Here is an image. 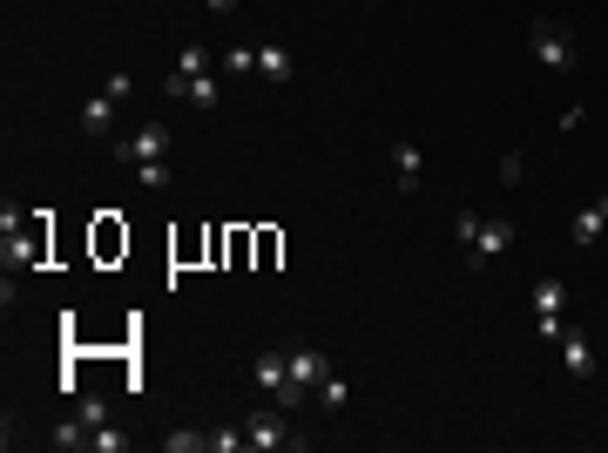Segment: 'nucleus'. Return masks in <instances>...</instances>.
<instances>
[{"mask_svg":"<svg viewBox=\"0 0 608 453\" xmlns=\"http://www.w3.org/2000/svg\"><path fill=\"white\" fill-rule=\"evenodd\" d=\"M115 163H136V176L149 190L169 183V122H142L129 136H115Z\"/></svg>","mask_w":608,"mask_h":453,"instance_id":"1","label":"nucleus"},{"mask_svg":"<svg viewBox=\"0 0 608 453\" xmlns=\"http://www.w3.org/2000/svg\"><path fill=\"white\" fill-rule=\"evenodd\" d=\"M453 230H460V244H467L473 264H487V257H500L514 244V224H507V217H480V210H460Z\"/></svg>","mask_w":608,"mask_h":453,"instance_id":"2","label":"nucleus"},{"mask_svg":"<svg viewBox=\"0 0 608 453\" xmlns=\"http://www.w3.org/2000/svg\"><path fill=\"white\" fill-rule=\"evenodd\" d=\"M250 379H257V393L271 399V406H284V413L304 399L298 386H291V352H257V359H250Z\"/></svg>","mask_w":608,"mask_h":453,"instance_id":"3","label":"nucleus"},{"mask_svg":"<svg viewBox=\"0 0 608 453\" xmlns=\"http://www.w3.org/2000/svg\"><path fill=\"white\" fill-rule=\"evenodd\" d=\"M244 440H250L257 453L304 447V433H291V426H284V406H264V413H250V420H244Z\"/></svg>","mask_w":608,"mask_h":453,"instance_id":"4","label":"nucleus"},{"mask_svg":"<svg viewBox=\"0 0 608 453\" xmlns=\"http://www.w3.org/2000/svg\"><path fill=\"white\" fill-rule=\"evenodd\" d=\"M534 61H541V68H554V75H568V68H575V34L568 28H554V21H534Z\"/></svg>","mask_w":608,"mask_h":453,"instance_id":"5","label":"nucleus"},{"mask_svg":"<svg viewBox=\"0 0 608 453\" xmlns=\"http://www.w3.org/2000/svg\"><path fill=\"white\" fill-rule=\"evenodd\" d=\"M163 95H169V102H190V109H217V102H223V82H217V75H176V68H169Z\"/></svg>","mask_w":608,"mask_h":453,"instance_id":"6","label":"nucleus"},{"mask_svg":"<svg viewBox=\"0 0 608 453\" xmlns=\"http://www.w3.org/2000/svg\"><path fill=\"white\" fill-rule=\"evenodd\" d=\"M554 352H561V366H568V379H595V345H588V332H575V325H561V339H554Z\"/></svg>","mask_w":608,"mask_h":453,"instance_id":"7","label":"nucleus"},{"mask_svg":"<svg viewBox=\"0 0 608 453\" xmlns=\"http://www.w3.org/2000/svg\"><path fill=\"white\" fill-rule=\"evenodd\" d=\"M332 359H325V352H318V345H304V352H291V386H298V393H318V386H325V379H332Z\"/></svg>","mask_w":608,"mask_h":453,"instance_id":"8","label":"nucleus"},{"mask_svg":"<svg viewBox=\"0 0 608 453\" xmlns=\"http://www.w3.org/2000/svg\"><path fill=\"white\" fill-rule=\"evenodd\" d=\"M602 230H608V197H595V203H581L575 217H568V237H575L581 251H595V244H602Z\"/></svg>","mask_w":608,"mask_h":453,"instance_id":"9","label":"nucleus"},{"mask_svg":"<svg viewBox=\"0 0 608 453\" xmlns=\"http://www.w3.org/2000/svg\"><path fill=\"white\" fill-rule=\"evenodd\" d=\"M392 170H399V190L413 197V190H419V170H426V156H419V142H392Z\"/></svg>","mask_w":608,"mask_h":453,"instance_id":"10","label":"nucleus"},{"mask_svg":"<svg viewBox=\"0 0 608 453\" xmlns=\"http://www.w3.org/2000/svg\"><path fill=\"white\" fill-rule=\"evenodd\" d=\"M527 305H534V318H561V312H568V284H561V278H541Z\"/></svg>","mask_w":608,"mask_h":453,"instance_id":"11","label":"nucleus"},{"mask_svg":"<svg viewBox=\"0 0 608 453\" xmlns=\"http://www.w3.org/2000/svg\"><path fill=\"white\" fill-rule=\"evenodd\" d=\"M109 122H115V95L102 88V95L82 102V136H109Z\"/></svg>","mask_w":608,"mask_h":453,"instance_id":"12","label":"nucleus"},{"mask_svg":"<svg viewBox=\"0 0 608 453\" xmlns=\"http://www.w3.org/2000/svg\"><path fill=\"white\" fill-rule=\"evenodd\" d=\"M257 75H264V82H271V88H284V82H291V75H298V61L284 55V48H257Z\"/></svg>","mask_w":608,"mask_h":453,"instance_id":"13","label":"nucleus"},{"mask_svg":"<svg viewBox=\"0 0 608 453\" xmlns=\"http://www.w3.org/2000/svg\"><path fill=\"white\" fill-rule=\"evenodd\" d=\"M48 447H61V453H75V447H88V420L75 413V420H61L55 433H48Z\"/></svg>","mask_w":608,"mask_h":453,"instance_id":"14","label":"nucleus"},{"mask_svg":"<svg viewBox=\"0 0 608 453\" xmlns=\"http://www.w3.org/2000/svg\"><path fill=\"white\" fill-rule=\"evenodd\" d=\"M210 447V433H196V426H183V433H163V453H203Z\"/></svg>","mask_w":608,"mask_h":453,"instance_id":"15","label":"nucleus"},{"mask_svg":"<svg viewBox=\"0 0 608 453\" xmlns=\"http://www.w3.org/2000/svg\"><path fill=\"white\" fill-rule=\"evenodd\" d=\"M223 75H257V48H223Z\"/></svg>","mask_w":608,"mask_h":453,"instance_id":"16","label":"nucleus"},{"mask_svg":"<svg viewBox=\"0 0 608 453\" xmlns=\"http://www.w3.org/2000/svg\"><path fill=\"white\" fill-rule=\"evenodd\" d=\"M88 447H95V453H122V447H129V433H115V426H88Z\"/></svg>","mask_w":608,"mask_h":453,"instance_id":"17","label":"nucleus"},{"mask_svg":"<svg viewBox=\"0 0 608 453\" xmlns=\"http://www.w3.org/2000/svg\"><path fill=\"white\" fill-rule=\"evenodd\" d=\"M244 426H223V433H210V453H244Z\"/></svg>","mask_w":608,"mask_h":453,"instance_id":"18","label":"nucleus"},{"mask_svg":"<svg viewBox=\"0 0 608 453\" xmlns=\"http://www.w3.org/2000/svg\"><path fill=\"white\" fill-rule=\"evenodd\" d=\"M318 399H325V406H345V399H352V379H338V372H332V379L318 386Z\"/></svg>","mask_w":608,"mask_h":453,"instance_id":"19","label":"nucleus"},{"mask_svg":"<svg viewBox=\"0 0 608 453\" xmlns=\"http://www.w3.org/2000/svg\"><path fill=\"white\" fill-rule=\"evenodd\" d=\"M203 7H210V14H237V0H203Z\"/></svg>","mask_w":608,"mask_h":453,"instance_id":"20","label":"nucleus"},{"mask_svg":"<svg viewBox=\"0 0 608 453\" xmlns=\"http://www.w3.org/2000/svg\"><path fill=\"white\" fill-rule=\"evenodd\" d=\"M365 7H372V0H365Z\"/></svg>","mask_w":608,"mask_h":453,"instance_id":"21","label":"nucleus"}]
</instances>
